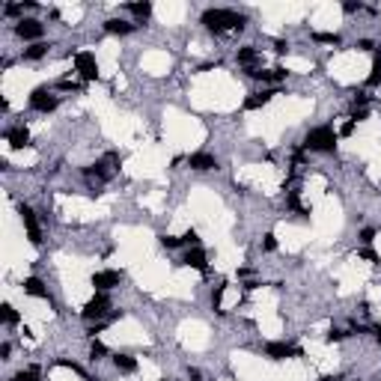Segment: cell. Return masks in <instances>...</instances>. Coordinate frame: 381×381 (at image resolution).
Masks as SVG:
<instances>
[{"label": "cell", "mask_w": 381, "mask_h": 381, "mask_svg": "<svg viewBox=\"0 0 381 381\" xmlns=\"http://www.w3.org/2000/svg\"><path fill=\"white\" fill-rule=\"evenodd\" d=\"M203 24L212 33H226V30H244L247 18L238 15V12H230V9H206L203 12Z\"/></svg>", "instance_id": "obj_1"}, {"label": "cell", "mask_w": 381, "mask_h": 381, "mask_svg": "<svg viewBox=\"0 0 381 381\" xmlns=\"http://www.w3.org/2000/svg\"><path fill=\"white\" fill-rule=\"evenodd\" d=\"M304 146H307L310 152H333V146H336V134H333L328 125L313 128V131L307 134V140H304Z\"/></svg>", "instance_id": "obj_2"}, {"label": "cell", "mask_w": 381, "mask_h": 381, "mask_svg": "<svg viewBox=\"0 0 381 381\" xmlns=\"http://www.w3.org/2000/svg\"><path fill=\"white\" fill-rule=\"evenodd\" d=\"M18 214H21V223H24L30 241H33V244H42V230H39V220H36V212H33L30 206H21Z\"/></svg>", "instance_id": "obj_3"}, {"label": "cell", "mask_w": 381, "mask_h": 381, "mask_svg": "<svg viewBox=\"0 0 381 381\" xmlns=\"http://www.w3.org/2000/svg\"><path fill=\"white\" fill-rule=\"evenodd\" d=\"M74 69H78V74H81L84 81H95V78H98V66H95V57H93V54H87V51L74 57Z\"/></svg>", "instance_id": "obj_4"}, {"label": "cell", "mask_w": 381, "mask_h": 381, "mask_svg": "<svg viewBox=\"0 0 381 381\" xmlns=\"http://www.w3.org/2000/svg\"><path fill=\"white\" fill-rule=\"evenodd\" d=\"M107 307H110V298H107L104 292H98L95 298L87 301V307H84V319H101V316L107 313Z\"/></svg>", "instance_id": "obj_5"}, {"label": "cell", "mask_w": 381, "mask_h": 381, "mask_svg": "<svg viewBox=\"0 0 381 381\" xmlns=\"http://www.w3.org/2000/svg\"><path fill=\"white\" fill-rule=\"evenodd\" d=\"M15 33L21 36V39H42L45 24H42V21H36V18H27V21H18Z\"/></svg>", "instance_id": "obj_6"}, {"label": "cell", "mask_w": 381, "mask_h": 381, "mask_svg": "<svg viewBox=\"0 0 381 381\" xmlns=\"http://www.w3.org/2000/svg\"><path fill=\"white\" fill-rule=\"evenodd\" d=\"M30 104H33V110H42V113H48V110H54V107H57V98H54L48 90H33Z\"/></svg>", "instance_id": "obj_7"}, {"label": "cell", "mask_w": 381, "mask_h": 381, "mask_svg": "<svg viewBox=\"0 0 381 381\" xmlns=\"http://www.w3.org/2000/svg\"><path fill=\"white\" fill-rule=\"evenodd\" d=\"M265 355L274 357V360H286V357H295L301 352L295 346H289V342H268V346H265Z\"/></svg>", "instance_id": "obj_8"}, {"label": "cell", "mask_w": 381, "mask_h": 381, "mask_svg": "<svg viewBox=\"0 0 381 381\" xmlns=\"http://www.w3.org/2000/svg\"><path fill=\"white\" fill-rule=\"evenodd\" d=\"M247 74L256 81H265V84H280L286 78V69H250Z\"/></svg>", "instance_id": "obj_9"}, {"label": "cell", "mask_w": 381, "mask_h": 381, "mask_svg": "<svg viewBox=\"0 0 381 381\" xmlns=\"http://www.w3.org/2000/svg\"><path fill=\"white\" fill-rule=\"evenodd\" d=\"M119 280H122V271H98V274H93V286L101 289V292L119 286Z\"/></svg>", "instance_id": "obj_10"}, {"label": "cell", "mask_w": 381, "mask_h": 381, "mask_svg": "<svg viewBox=\"0 0 381 381\" xmlns=\"http://www.w3.org/2000/svg\"><path fill=\"white\" fill-rule=\"evenodd\" d=\"M188 167L190 170H214L217 161H214V155H209V152H194V155L188 158Z\"/></svg>", "instance_id": "obj_11"}, {"label": "cell", "mask_w": 381, "mask_h": 381, "mask_svg": "<svg viewBox=\"0 0 381 381\" xmlns=\"http://www.w3.org/2000/svg\"><path fill=\"white\" fill-rule=\"evenodd\" d=\"M6 140H9V146H12V149H24V146L30 143V131H27V128H21V125H15V128H9V131H6Z\"/></svg>", "instance_id": "obj_12"}, {"label": "cell", "mask_w": 381, "mask_h": 381, "mask_svg": "<svg viewBox=\"0 0 381 381\" xmlns=\"http://www.w3.org/2000/svg\"><path fill=\"white\" fill-rule=\"evenodd\" d=\"M182 262H185V265H190V268H197V271H206V253H203L200 247H194V250H188Z\"/></svg>", "instance_id": "obj_13"}, {"label": "cell", "mask_w": 381, "mask_h": 381, "mask_svg": "<svg viewBox=\"0 0 381 381\" xmlns=\"http://www.w3.org/2000/svg\"><path fill=\"white\" fill-rule=\"evenodd\" d=\"M236 60H238L241 66H247V69H256V60H259V54H256V48H250V45H244V48H238V54H236Z\"/></svg>", "instance_id": "obj_14"}, {"label": "cell", "mask_w": 381, "mask_h": 381, "mask_svg": "<svg viewBox=\"0 0 381 381\" xmlns=\"http://www.w3.org/2000/svg\"><path fill=\"white\" fill-rule=\"evenodd\" d=\"M24 292L33 295V298H48V292H45V286H42L39 277H27V280H24Z\"/></svg>", "instance_id": "obj_15"}, {"label": "cell", "mask_w": 381, "mask_h": 381, "mask_svg": "<svg viewBox=\"0 0 381 381\" xmlns=\"http://www.w3.org/2000/svg\"><path fill=\"white\" fill-rule=\"evenodd\" d=\"M104 30H107V33H117V36H125V33H131V30H134V24L119 21V18H110V21L104 24Z\"/></svg>", "instance_id": "obj_16"}, {"label": "cell", "mask_w": 381, "mask_h": 381, "mask_svg": "<svg viewBox=\"0 0 381 381\" xmlns=\"http://www.w3.org/2000/svg\"><path fill=\"white\" fill-rule=\"evenodd\" d=\"M271 95H277V93H256V95H250L247 101H244V107L247 110H259V107H265L271 101Z\"/></svg>", "instance_id": "obj_17"}, {"label": "cell", "mask_w": 381, "mask_h": 381, "mask_svg": "<svg viewBox=\"0 0 381 381\" xmlns=\"http://www.w3.org/2000/svg\"><path fill=\"white\" fill-rule=\"evenodd\" d=\"M113 366H117L119 372H134V369H137V360L128 357V355H117V357H113Z\"/></svg>", "instance_id": "obj_18"}, {"label": "cell", "mask_w": 381, "mask_h": 381, "mask_svg": "<svg viewBox=\"0 0 381 381\" xmlns=\"http://www.w3.org/2000/svg\"><path fill=\"white\" fill-rule=\"evenodd\" d=\"M45 51H48V45L36 42V45H30V48L24 51V60H42V57H45Z\"/></svg>", "instance_id": "obj_19"}, {"label": "cell", "mask_w": 381, "mask_h": 381, "mask_svg": "<svg viewBox=\"0 0 381 381\" xmlns=\"http://www.w3.org/2000/svg\"><path fill=\"white\" fill-rule=\"evenodd\" d=\"M128 9H131L137 18H149V15H152V3H128Z\"/></svg>", "instance_id": "obj_20"}, {"label": "cell", "mask_w": 381, "mask_h": 381, "mask_svg": "<svg viewBox=\"0 0 381 381\" xmlns=\"http://www.w3.org/2000/svg\"><path fill=\"white\" fill-rule=\"evenodd\" d=\"M369 87H378L381 84V57H375V63H372V74H369V81H366Z\"/></svg>", "instance_id": "obj_21"}, {"label": "cell", "mask_w": 381, "mask_h": 381, "mask_svg": "<svg viewBox=\"0 0 381 381\" xmlns=\"http://www.w3.org/2000/svg\"><path fill=\"white\" fill-rule=\"evenodd\" d=\"M316 42H325V45H339V36L336 33H313Z\"/></svg>", "instance_id": "obj_22"}, {"label": "cell", "mask_w": 381, "mask_h": 381, "mask_svg": "<svg viewBox=\"0 0 381 381\" xmlns=\"http://www.w3.org/2000/svg\"><path fill=\"white\" fill-rule=\"evenodd\" d=\"M3 322L6 325H18V313H15L12 304H3Z\"/></svg>", "instance_id": "obj_23"}, {"label": "cell", "mask_w": 381, "mask_h": 381, "mask_svg": "<svg viewBox=\"0 0 381 381\" xmlns=\"http://www.w3.org/2000/svg\"><path fill=\"white\" fill-rule=\"evenodd\" d=\"M12 381H39V369L33 366V369H27V372H18Z\"/></svg>", "instance_id": "obj_24"}, {"label": "cell", "mask_w": 381, "mask_h": 381, "mask_svg": "<svg viewBox=\"0 0 381 381\" xmlns=\"http://www.w3.org/2000/svg\"><path fill=\"white\" fill-rule=\"evenodd\" d=\"M30 6H33V0H27V3H6L3 12H6V15H18L21 9H30Z\"/></svg>", "instance_id": "obj_25"}, {"label": "cell", "mask_w": 381, "mask_h": 381, "mask_svg": "<svg viewBox=\"0 0 381 381\" xmlns=\"http://www.w3.org/2000/svg\"><path fill=\"white\" fill-rule=\"evenodd\" d=\"M161 244H164V247H170V250H173V247H182V244H185V241H182V238H176V236H161Z\"/></svg>", "instance_id": "obj_26"}, {"label": "cell", "mask_w": 381, "mask_h": 381, "mask_svg": "<svg viewBox=\"0 0 381 381\" xmlns=\"http://www.w3.org/2000/svg\"><path fill=\"white\" fill-rule=\"evenodd\" d=\"M223 292H226V286H223V283H220V286L212 292V307H214V310L220 307V298H223Z\"/></svg>", "instance_id": "obj_27"}, {"label": "cell", "mask_w": 381, "mask_h": 381, "mask_svg": "<svg viewBox=\"0 0 381 381\" xmlns=\"http://www.w3.org/2000/svg\"><path fill=\"white\" fill-rule=\"evenodd\" d=\"M90 355H93V360H98V357H104V355H107V349L101 346V342H93V349H90Z\"/></svg>", "instance_id": "obj_28"}, {"label": "cell", "mask_w": 381, "mask_h": 381, "mask_svg": "<svg viewBox=\"0 0 381 381\" xmlns=\"http://www.w3.org/2000/svg\"><path fill=\"white\" fill-rule=\"evenodd\" d=\"M182 241H185V244H194V247H197V241H200V238H197V233H194V230H188V233L182 236Z\"/></svg>", "instance_id": "obj_29"}, {"label": "cell", "mask_w": 381, "mask_h": 381, "mask_svg": "<svg viewBox=\"0 0 381 381\" xmlns=\"http://www.w3.org/2000/svg\"><path fill=\"white\" fill-rule=\"evenodd\" d=\"M339 134H342V137H352V134H355V119H349L346 125H342V128H339Z\"/></svg>", "instance_id": "obj_30"}, {"label": "cell", "mask_w": 381, "mask_h": 381, "mask_svg": "<svg viewBox=\"0 0 381 381\" xmlns=\"http://www.w3.org/2000/svg\"><path fill=\"white\" fill-rule=\"evenodd\" d=\"M262 247H265V250H277V238H274V236H265Z\"/></svg>", "instance_id": "obj_31"}, {"label": "cell", "mask_w": 381, "mask_h": 381, "mask_svg": "<svg viewBox=\"0 0 381 381\" xmlns=\"http://www.w3.org/2000/svg\"><path fill=\"white\" fill-rule=\"evenodd\" d=\"M60 366H63V369H71V372H81V366L74 363V360H60Z\"/></svg>", "instance_id": "obj_32"}, {"label": "cell", "mask_w": 381, "mask_h": 381, "mask_svg": "<svg viewBox=\"0 0 381 381\" xmlns=\"http://www.w3.org/2000/svg\"><path fill=\"white\" fill-rule=\"evenodd\" d=\"M372 238H375V230H363V233H360V241H363V244H369Z\"/></svg>", "instance_id": "obj_33"}, {"label": "cell", "mask_w": 381, "mask_h": 381, "mask_svg": "<svg viewBox=\"0 0 381 381\" xmlns=\"http://www.w3.org/2000/svg\"><path fill=\"white\" fill-rule=\"evenodd\" d=\"M57 87H60V90H66V93H69V90H78V84H71V81H60Z\"/></svg>", "instance_id": "obj_34"}, {"label": "cell", "mask_w": 381, "mask_h": 381, "mask_svg": "<svg viewBox=\"0 0 381 381\" xmlns=\"http://www.w3.org/2000/svg\"><path fill=\"white\" fill-rule=\"evenodd\" d=\"M366 101H369V95H363V93H357V95H355V107H357V104H360V107H363V104H366Z\"/></svg>", "instance_id": "obj_35"}, {"label": "cell", "mask_w": 381, "mask_h": 381, "mask_svg": "<svg viewBox=\"0 0 381 381\" xmlns=\"http://www.w3.org/2000/svg\"><path fill=\"white\" fill-rule=\"evenodd\" d=\"M9 352H12V346H9V342H3V346H0V357H9Z\"/></svg>", "instance_id": "obj_36"}, {"label": "cell", "mask_w": 381, "mask_h": 381, "mask_svg": "<svg viewBox=\"0 0 381 381\" xmlns=\"http://www.w3.org/2000/svg\"><path fill=\"white\" fill-rule=\"evenodd\" d=\"M360 256H363V259H369V262H378V256H375L372 250H360Z\"/></svg>", "instance_id": "obj_37"}, {"label": "cell", "mask_w": 381, "mask_h": 381, "mask_svg": "<svg viewBox=\"0 0 381 381\" xmlns=\"http://www.w3.org/2000/svg\"><path fill=\"white\" fill-rule=\"evenodd\" d=\"M342 9H346V12H357V9H360V3H342Z\"/></svg>", "instance_id": "obj_38"}, {"label": "cell", "mask_w": 381, "mask_h": 381, "mask_svg": "<svg viewBox=\"0 0 381 381\" xmlns=\"http://www.w3.org/2000/svg\"><path fill=\"white\" fill-rule=\"evenodd\" d=\"M342 336H346V333H339V331H331V333H328V342H333V339H342Z\"/></svg>", "instance_id": "obj_39"}, {"label": "cell", "mask_w": 381, "mask_h": 381, "mask_svg": "<svg viewBox=\"0 0 381 381\" xmlns=\"http://www.w3.org/2000/svg\"><path fill=\"white\" fill-rule=\"evenodd\" d=\"M357 48H360V51H372V42H369V39H363V42H360Z\"/></svg>", "instance_id": "obj_40"}, {"label": "cell", "mask_w": 381, "mask_h": 381, "mask_svg": "<svg viewBox=\"0 0 381 381\" xmlns=\"http://www.w3.org/2000/svg\"><path fill=\"white\" fill-rule=\"evenodd\" d=\"M188 375H190V381H200V378H203V375H200V369H190Z\"/></svg>", "instance_id": "obj_41"}, {"label": "cell", "mask_w": 381, "mask_h": 381, "mask_svg": "<svg viewBox=\"0 0 381 381\" xmlns=\"http://www.w3.org/2000/svg\"><path fill=\"white\" fill-rule=\"evenodd\" d=\"M372 331H375V339H378V342H381V325H375V328H372Z\"/></svg>", "instance_id": "obj_42"}]
</instances>
